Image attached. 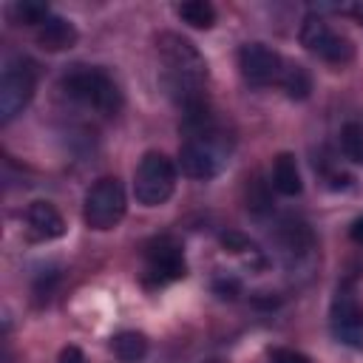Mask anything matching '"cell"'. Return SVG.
I'll use <instances>...</instances> for the list:
<instances>
[{"mask_svg": "<svg viewBox=\"0 0 363 363\" xmlns=\"http://www.w3.org/2000/svg\"><path fill=\"white\" fill-rule=\"evenodd\" d=\"M284 57L278 51H272L264 43H247L238 48V68L241 77L250 85H269V82H281L284 74Z\"/></svg>", "mask_w": 363, "mask_h": 363, "instance_id": "10", "label": "cell"}, {"mask_svg": "<svg viewBox=\"0 0 363 363\" xmlns=\"http://www.w3.org/2000/svg\"><path fill=\"white\" fill-rule=\"evenodd\" d=\"M340 145L352 162L363 164V122H349L340 133Z\"/></svg>", "mask_w": 363, "mask_h": 363, "instance_id": "19", "label": "cell"}, {"mask_svg": "<svg viewBox=\"0 0 363 363\" xmlns=\"http://www.w3.org/2000/svg\"><path fill=\"white\" fill-rule=\"evenodd\" d=\"M34 88H37L34 62L26 57L9 60L3 68V79H0V122L3 125H9L14 116L26 111V105L34 96Z\"/></svg>", "mask_w": 363, "mask_h": 363, "instance_id": "6", "label": "cell"}, {"mask_svg": "<svg viewBox=\"0 0 363 363\" xmlns=\"http://www.w3.org/2000/svg\"><path fill=\"white\" fill-rule=\"evenodd\" d=\"M221 241H224V247L227 250H233V252H244V250H255L244 235H238V233H224L221 235Z\"/></svg>", "mask_w": 363, "mask_h": 363, "instance_id": "21", "label": "cell"}, {"mask_svg": "<svg viewBox=\"0 0 363 363\" xmlns=\"http://www.w3.org/2000/svg\"><path fill=\"white\" fill-rule=\"evenodd\" d=\"M57 363H85V357H82V352H79V346H65V349L60 352V357H57Z\"/></svg>", "mask_w": 363, "mask_h": 363, "instance_id": "23", "label": "cell"}, {"mask_svg": "<svg viewBox=\"0 0 363 363\" xmlns=\"http://www.w3.org/2000/svg\"><path fill=\"white\" fill-rule=\"evenodd\" d=\"M329 326L340 343H346L352 349H363V306L357 303L349 284H343L332 301Z\"/></svg>", "mask_w": 363, "mask_h": 363, "instance_id": "9", "label": "cell"}, {"mask_svg": "<svg viewBox=\"0 0 363 363\" xmlns=\"http://www.w3.org/2000/svg\"><path fill=\"white\" fill-rule=\"evenodd\" d=\"M26 224L34 241H54L65 233V221L51 201H31L26 210Z\"/></svg>", "mask_w": 363, "mask_h": 363, "instance_id": "11", "label": "cell"}, {"mask_svg": "<svg viewBox=\"0 0 363 363\" xmlns=\"http://www.w3.org/2000/svg\"><path fill=\"white\" fill-rule=\"evenodd\" d=\"M111 352L116 354L119 363H142L147 354V337L136 329L119 332L111 337Z\"/></svg>", "mask_w": 363, "mask_h": 363, "instance_id": "15", "label": "cell"}, {"mask_svg": "<svg viewBox=\"0 0 363 363\" xmlns=\"http://www.w3.org/2000/svg\"><path fill=\"white\" fill-rule=\"evenodd\" d=\"M184 128H187V139L179 147V162H182L184 176L201 179V182L218 176L230 162L227 139L210 125V116L187 119Z\"/></svg>", "mask_w": 363, "mask_h": 363, "instance_id": "2", "label": "cell"}, {"mask_svg": "<svg viewBox=\"0 0 363 363\" xmlns=\"http://www.w3.org/2000/svg\"><path fill=\"white\" fill-rule=\"evenodd\" d=\"M125 207H128V199H125L122 182L116 176H102L85 193L82 218H85V224L91 230L105 233V230H113L122 221Z\"/></svg>", "mask_w": 363, "mask_h": 363, "instance_id": "5", "label": "cell"}, {"mask_svg": "<svg viewBox=\"0 0 363 363\" xmlns=\"http://www.w3.org/2000/svg\"><path fill=\"white\" fill-rule=\"evenodd\" d=\"M159 45V57L164 65V85L167 91L176 96V102L184 108V113H196L204 111V82H207V62L199 54V48L179 37V34H159L156 40Z\"/></svg>", "mask_w": 363, "mask_h": 363, "instance_id": "1", "label": "cell"}, {"mask_svg": "<svg viewBox=\"0 0 363 363\" xmlns=\"http://www.w3.org/2000/svg\"><path fill=\"white\" fill-rule=\"evenodd\" d=\"M278 241H281L284 252H286V255H295V258L309 255L312 247H315V235H312V230H309L303 221H298V218H286V221L281 224V230H278Z\"/></svg>", "mask_w": 363, "mask_h": 363, "instance_id": "13", "label": "cell"}, {"mask_svg": "<svg viewBox=\"0 0 363 363\" xmlns=\"http://www.w3.org/2000/svg\"><path fill=\"white\" fill-rule=\"evenodd\" d=\"M176 14H179L187 26H193V28H213V23H216V9H213L210 3H204V0L179 3V6H176Z\"/></svg>", "mask_w": 363, "mask_h": 363, "instance_id": "17", "label": "cell"}, {"mask_svg": "<svg viewBox=\"0 0 363 363\" xmlns=\"http://www.w3.org/2000/svg\"><path fill=\"white\" fill-rule=\"evenodd\" d=\"M278 85L286 91L289 99H306L309 91H312V77L301 62H286Z\"/></svg>", "mask_w": 363, "mask_h": 363, "instance_id": "16", "label": "cell"}, {"mask_svg": "<svg viewBox=\"0 0 363 363\" xmlns=\"http://www.w3.org/2000/svg\"><path fill=\"white\" fill-rule=\"evenodd\" d=\"M77 28H74V23H68V20H62V17H48L43 26H40V31H37V43H40V48H45V51H65V48H71L74 43H77Z\"/></svg>", "mask_w": 363, "mask_h": 363, "instance_id": "12", "label": "cell"}, {"mask_svg": "<svg viewBox=\"0 0 363 363\" xmlns=\"http://www.w3.org/2000/svg\"><path fill=\"white\" fill-rule=\"evenodd\" d=\"M60 85H62V91H65L71 99H77V102H82V105H88V108L105 113V116H111V113H116V111L122 108V94H119L116 82H113L102 68L74 65V68L62 77Z\"/></svg>", "mask_w": 363, "mask_h": 363, "instance_id": "3", "label": "cell"}, {"mask_svg": "<svg viewBox=\"0 0 363 363\" xmlns=\"http://www.w3.org/2000/svg\"><path fill=\"white\" fill-rule=\"evenodd\" d=\"M301 43L306 45V51H312L315 57L332 62V65H343L354 57V45L349 37L337 34L335 28H329L326 20L309 14L301 26Z\"/></svg>", "mask_w": 363, "mask_h": 363, "instance_id": "7", "label": "cell"}, {"mask_svg": "<svg viewBox=\"0 0 363 363\" xmlns=\"http://www.w3.org/2000/svg\"><path fill=\"white\" fill-rule=\"evenodd\" d=\"M11 17H14L17 23H23V26H43V23L51 17V11H48L45 3L23 0V3H14V6H11Z\"/></svg>", "mask_w": 363, "mask_h": 363, "instance_id": "18", "label": "cell"}, {"mask_svg": "<svg viewBox=\"0 0 363 363\" xmlns=\"http://www.w3.org/2000/svg\"><path fill=\"white\" fill-rule=\"evenodd\" d=\"M349 235H352V241L363 244V216H357V218L352 221V230H349Z\"/></svg>", "mask_w": 363, "mask_h": 363, "instance_id": "24", "label": "cell"}, {"mask_svg": "<svg viewBox=\"0 0 363 363\" xmlns=\"http://www.w3.org/2000/svg\"><path fill=\"white\" fill-rule=\"evenodd\" d=\"M247 207L252 210V213H264V210H269V196H267V190H264V184L255 179L252 184H250V190H247Z\"/></svg>", "mask_w": 363, "mask_h": 363, "instance_id": "20", "label": "cell"}, {"mask_svg": "<svg viewBox=\"0 0 363 363\" xmlns=\"http://www.w3.org/2000/svg\"><path fill=\"white\" fill-rule=\"evenodd\" d=\"M272 187L281 196H298L303 190L301 170H298V162H295L292 153H278L275 156V164H272Z\"/></svg>", "mask_w": 363, "mask_h": 363, "instance_id": "14", "label": "cell"}, {"mask_svg": "<svg viewBox=\"0 0 363 363\" xmlns=\"http://www.w3.org/2000/svg\"><path fill=\"white\" fill-rule=\"evenodd\" d=\"M272 363H309V357L295 352V349H275L272 352Z\"/></svg>", "mask_w": 363, "mask_h": 363, "instance_id": "22", "label": "cell"}, {"mask_svg": "<svg viewBox=\"0 0 363 363\" xmlns=\"http://www.w3.org/2000/svg\"><path fill=\"white\" fill-rule=\"evenodd\" d=\"M187 275V261L182 252V244L173 238H159L145 252V281L150 286H164Z\"/></svg>", "mask_w": 363, "mask_h": 363, "instance_id": "8", "label": "cell"}, {"mask_svg": "<svg viewBox=\"0 0 363 363\" xmlns=\"http://www.w3.org/2000/svg\"><path fill=\"white\" fill-rule=\"evenodd\" d=\"M176 190V164L159 153L147 150L136 170H133V196L142 207H159L164 204Z\"/></svg>", "mask_w": 363, "mask_h": 363, "instance_id": "4", "label": "cell"}]
</instances>
